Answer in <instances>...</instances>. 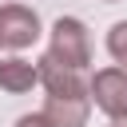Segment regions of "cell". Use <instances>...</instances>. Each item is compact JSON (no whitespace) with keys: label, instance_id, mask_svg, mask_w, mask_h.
Returning a JSON list of instances; mask_svg holds the SVG:
<instances>
[{"label":"cell","instance_id":"cell-1","mask_svg":"<svg viewBox=\"0 0 127 127\" xmlns=\"http://www.w3.org/2000/svg\"><path fill=\"white\" fill-rule=\"evenodd\" d=\"M48 56L64 67H75L83 71L91 64V32L79 16H60L52 28H48Z\"/></svg>","mask_w":127,"mask_h":127},{"label":"cell","instance_id":"cell-2","mask_svg":"<svg viewBox=\"0 0 127 127\" xmlns=\"http://www.w3.org/2000/svg\"><path fill=\"white\" fill-rule=\"evenodd\" d=\"M40 32H44V24H40V12L36 8L16 4V0L0 4V52L20 56L24 48H32L40 40Z\"/></svg>","mask_w":127,"mask_h":127},{"label":"cell","instance_id":"cell-3","mask_svg":"<svg viewBox=\"0 0 127 127\" xmlns=\"http://www.w3.org/2000/svg\"><path fill=\"white\" fill-rule=\"evenodd\" d=\"M87 99L107 119H123L127 115V71L123 67H99L87 79Z\"/></svg>","mask_w":127,"mask_h":127},{"label":"cell","instance_id":"cell-4","mask_svg":"<svg viewBox=\"0 0 127 127\" xmlns=\"http://www.w3.org/2000/svg\"><path fill=\"white\" fill-rule=\"evenodd\" d=\"M36 79H40V87L48 91V95H56V99H71V95H87V79H83V71H75V67H64V64H56L48 52L36 60Z\"/></svg>","mask_w":127,"mask_h":127},{"label":"cell","instance_id":"cell-5","mask_svg":"<svg viewBox=\"0 0 127 127\" xmlns=\"http://www.w3.org/2000/svg\"><path fill=\"white\" fill-rule=\"evenodd\" d=\"M40 115H44L48 127H87L91 99H87V95H71V99H56V95H48L44 107H40Z\"/></svg>","mask_w":127,"mask_h":127},{"label":"cell","instance_id":"cell-6","mask_svg":"<svg viewBox=\"0 0 127 127\" xmlns=\"http://www.w3.org/2000/svg\"><path fill=\"white\" fill-rule=\"evenodd\" d=\"M36 60H24V56H0V91L8 95H28L36 87Z\"/></svg>","mask_w":127,"mask_h":127},{"label":"cell","instance_id":"cell-7","mask_svg":"<svg viewBox=\"0 0 127 127\" xmlns=\"http://www.w3.org/2000/svg\"><path fill=\"white\" fill-rule=\"evenodd\" d=\"M107 56L115 60V67L127 71V20H115L107 28Z\"/></svg>","mask_w":127,"mask_h":127},{"label":"cell","instance_id":"cell-8","mask_svg":"<svg viewBox=\"0 0 127 127\" xmlns=\"http://www.w3.org/2000/svg\"><path fill=\"white\" fill-rule=\"evenodd\" d=\"M12 127H48V123H44V115H40V111H32V115H20Z\"/></svg>","mask_w":127,"mask_h":127},{"label":"cell","instance_id":"cell-9","mask_svg":"<svg viewBox=\"0 0 127 127\" xmlns=\"http://www.w3.org/2000/svg\"><path fill=\"white\" fill-rule=\"evenodd\" d=\"M111 127H127V115H123V119H111Z\"/></svg>","mask_w":127,"mask_h":127},{"label":"cell","instance_id":"cell-10","mask_svg":"<svg viewBox=\"0 0 127 127\" xmlns=\"http://www.w3.org/2000/svg\"><path fill=\"white\" fill-rule=\"evenodd\" d=\"M107 4H115V0H107Z\"/></svg>","mask_w":127,"mask_h":127}]
</instances>
